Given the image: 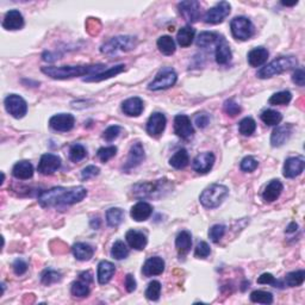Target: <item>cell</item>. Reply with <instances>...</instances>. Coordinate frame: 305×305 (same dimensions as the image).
Instances as JSON below:
<instances>
[{
  "mask_svg": "<svg viewBox=\"0 0 305 305\" xmlns=\"http://www.w3.org/2000/svg\"><path fill=\"white\" fill-rule=\"evenodd\" d=\"M120 131H122V128L118 125H111L106 130L104 131L103 134V138L107 142H112L115 138H117L119 136Z\"/></svg>",
  "mask_w": 305,
  "mask_h": 305,
  "instance_id": "obj_54",
  "label": "cell"
},
{
  "mask_svg": "<svg viewBox=\"0 0 305 305\" xmlns=\"http://www.w3.org/2000/svg\"><path fill=\"white\" fill-rule=\"evenodd\" d=\"M292 129L293 127L291 124L277 127L273 130L272 135H271V145H272V147H281L282 145H285L290 140V137H291Z\"/></svg>",
  "mask_w": 305,
  "mask_h": 305,
  "instance_id": "obj_19",
  "label": "cell"
},
{
  "mask_svg": "<svg viewBox=\"0 0 305 305\" xmlns=\"http://www.w3.org/2000/svg\"><path fill=\"white\" fill-rule=\"evenodd\" d=\"M124 217H125V213L119 208H111L106 211V222L112 228L118 227L124 221Z\"/></svg>",
  "mask_w": 305,
  "mask_h": 305,
  "instance_id": "obj_35",
  "label": "cell"
},
{
  "mask_svg": "<svg viewBox=\"0 0 305 305\" xmlns=\"http://www.w3.org/2000/svg\"><path fill=\"white\" fill-rule=\"evenodd\" d=\"M194 35H195V30L192 28V26L186 25L178 31V35H176V41H178L180 47L186 48L188 46H191L192 42H193Z\"/></svg>",
  "mask_w": 305,
  "mask_h": 305,
  "instance_id": "obj_33",
  "label": "cell"
},
{
  "mask_svg": "<svg viewBox=\"0 0 305 305\" xmlns=\"http://www.w3.org/2000/svg\"><path fill=\"white\" fill-rule=\"evenodd\" d=\"M231 11V6L228 2H221L217 5L211 7L204 16L205 23L208 24H220L229 16Z\"/></svg>",
  "mask_w": 305,
  "mask_h": 305,
  "instance_id": "obj_10",
  "label": "cell"
},
{
  "mask_svg": "<svg viewBox=\"0 0 305 305\" xmlns=\"http://www.w3.org/2000/svg\"><path fill=\"white\" fill-rule=\"evenodd\" d=\"M192 247V236L187 230L180 231L175 239V248L180 257H185Z\"/></svg>",
  "mask_w": 305,
  "mask_h": 305,
  "instance_id": "obj_28",
  "label": "cell"
},
{
  "mask_svg": "<svg viewBox=\"0 0 305 305\" xmlns=\"http://www.w3.org/2000/svg\"><path fill=\"white\" fill-rule=\"evenodd\" d=\"M86 155H87V152H86L85 147L81 145H73L69 149V159L73 161V163H79V161L84 160Z\"/></svg>",
  "mask_w": 305,
  "mask_h": 305,
  "instance_id": "obj_46",
  "label": "cell"
},
{
  "mask_svg": "<svg viewBox=\"0 0 305 305\" xmlns=\"http://www.w3.org/2000/svg\"><path fill=\"white\" fill-rule=\"evenodd\" d=\"M86 30H87L89 35H98L101 30L100 21L98 20V18H88V20L86 21Z\"/></svg>",
  "mask_w": 305,
  "mask_h": 305,
  "instance_id": "obj_53",
  "label": "cell"
},
{
  "mask_svg": "<svg viewBox=\"0 0 305 305\" xmlns=\"http://www.w3.org/2000/svg\"><path fill=\"white\" fill-rule=\"evenodd\" d=\"M260 118H261V120L266 124V125L276 127L281 122L282 116L280 112H278L276 110H271L270 109V110L263 111L261 116H260Z\"/></svg>",
  "mask_w": 305,
  "mask_h": 305,
  "instance_id": "obj_39",
  "label": "cell"
},
{
  "mask_svg": "<svg viewBox=\"0 0 305 305\" xmlns=\"http://www.w3.org/2000/svg\"><path fill=\"white\" fill-rule=\"evenodd\" d=\"M305 280V272L303 270L295 271V272H290L285 277V284L289 288H297L300 286Z\"/></svg>",
  "mask_w": 305,
  "mask_h": 305,
  "instance_id": "obj_40",
  "label": "cell"
},
{
  "mask_svg": "<svg viewBox=\"0 0 305 305\" xmlns=\"http://www.w3.org/2000/svg\"><path fill=\"white\" fill-rule=\"evenodd\" d=\"M176 80H178V75H176L175 70L171 68V67H165V68L159 70L155 79L148 85V88L150 91L167 89L172 87V86H174Z\"/></svg>",
  "mask_w": 305,
  "mask_h": 305,
  "instance_id": "obj_7",
  "label": "cell"
},
{
  "mask_svg": "<svg viewBox=\"0 0 305 305\" xmlns=\"http://www.w3.org/2000/svg\"><path fill=\"white\" fill-rule=\"evenodd\" d=\"M190 163V157L186 149H179L171 159H169V165L175 169H183Z\"/></svg>",
  "mask_w": 305,
  "mask_h": 305,
  "instance_id": "obj_34",
  "label": "cell"
},
{
  "mask_svg": "<svg viewBox=\"0 0 305 305\" xmlns=\"http://www.w3.org/2000/svg\"><path fill=\"white\" fill-rule=\"evenodd\" d=\"M174 133L176 136L187 140L193 136L194 129L192 127L191 119L186 115H178L174 118Z\"/></svg>",
  "mask_w": 305,
  "mask_h": 305,
  "instance_id": "obj_15",
  "label": "cell"
},
{
  "mask_svg": "<svg viewBox=\"0 0 305 305\" xmlns=\"http://www.w3.org/2000/svg\"><path fill=\"white\" fill-rule=\"evenodd\" d=\"M125 289L128 292H134L136 290V280L131 274H127L125 277Z\"/></svg>",
  "mask_w": 305,
  "mask_h": 305,
  "instance_id": "obj_60",
  "label": "cell"
},
{
  "mask_svg": "<svg viewBox=\"0 0 305 305\" xmlns=\"http://www.w3.org/2000/svg\"><path fill=\"white\" fill-rule=\"evenodd\" d=\"M100 169L97 167V166H87V167L82 169L81 172V179L82 180H88L91 178H94L99 174Z\"/></svg>",
  "mask_w": 305,
  "mask_h": 305,
  "instance_id": "obj_56",
  "label": "cell"
},
{
  "mask_svg": "<svg viewBox=\"0 0 305 305\" xmlns=\"http://www.w3.org/2000/svg\"><path fill=\"white\" fill-rule=\"evenodd\" d=\"M223 110L227 115L231 116V117H235L239 114H241V106L239 104L236 103L234 99H228L224 101V105H223Z\"/></svg>",
  "mask_w": 305,
  "mask_h": 305,
  "instance_id": "obj_50",
  "label": "cell"
},
{
  "mask_svg": "<svg viewBox=\"0 0 305 305\" xmlns=\"http://www.w3.org/2000/svg\"><path fill=\"white\" fill-rule=\"evenodd\" d=\"M125 69V66L124 65H117L115 67H111V68L106 69L103 73H97V74H93V75H88L87 78L84 79L85 82H99V81H103V80H106V79H110L112 77H116V75H118L122 73V71Z\"/></svg>",
  "mask_w": 305,
  "mask_h": 305,
  "instance_id": "obj_29",
  "label": "cell"
},
{
  "mask_svg": "<svg viewBox=\"0 0 305 305\" xmlns=\"http://www.w3.org/2000/svg\"><path fill=\"white\" fill-rule=\"evenodd\" d=\"M304 166H305V163L302 157H289L284 164V171H282V174H284L285 178L288 179L296 178V176L302 174L304 171Z\"/></svg>",
  "mask_w": 305,
  "mask_h": 305,
  "instance_id": "obj_18",
  "label": "cell"
},
{
  "mask_svg": "<svg viewBox=\"0 0 305 305\" xmlns=\"http://www.w3.org/2000/svg\"><path fill=\"white\" fill-rule=\"evenodd\" d=\"M105 66L101 65H82V66H47L42 67V73H44L51 79L55 80H66L77 77H84V75H93L100 73L101 69H104Z\"/></svg>",
  "mask_w": 305,
  "mask_h": 305,
  "instance_id": "obj_2",
  "label": "cell"
},
{
  "mask_svg": "<svg viewBox=\"0 0 305 305\" xmlns=\"http://www.w3.org/2000/svg\"><path fill=\"white\" fill-rule=\"evenodd\" d=\"M157 48L164 55H172L175 52V42L171 36H161L157 40Z\"/></svg>",
  "mask_w": 305,
  "mask_h": 305,
  "instance_id": "obj_37",
  "label": "cell"
},
{
  "mask_svg": "<svg viewBox=\"0 0 305 305\" xmlns=\"http://www.w3.org/2000/svg\"><path fill=\"white\" fill-rule=\"evenodd\" d=\"M216 62L218 65H227V63L231 60V49L227 40L224 39L223 36H221V39L218 40L216 43Z\"/></svg>",
  "mask_w": 305,
  "mask_h": 305,
  "instance_id": "obj_23",
  "label": "cell"
},
{
  "mask_svg": "<svg viewBox=\"0 0 305 305\" xmlns=\"http://www.w3.org/2000/svg\"><path fill=\"white\" fill-rule=\"evenodd\" d=\"M125 240L130 248H134L136 250H143L147 246V236L142 231L134 230L131 229L125 234Z\"/></svg>",
  "mask_w": 305,
  "mask_h": 305,
  "instance_id": "obj_27",
  "label": "cell"
},
{
  "mask_svg": "<svg viewBox=\"0 0 305 305\" xmlns=\"http://www.w3.org/2000/svg\"><path fill=\"white\" fill-rule=\"evenodd\" d=\"M61 167V159L55 154H44L39 163V172L43 175H51Z\"/></svg>",
  "mask_w": 305,
  "mask_h": 305,
  "instance_id": "obj_14",
  "label": "cell"
},
{
  "mask_svg": "<svg viewBox=\"0 0 305 305\" xmlns=\"http://www.w3.org/2000/svg\"><path fill=\"white\" fill-rule=\"evenodd\" d=\"M145 105H143V100L138 97H133L129 99L124 100L122 103V111L124 115L129 116V117H137L142 114Z\"/></svg>",
  "mask_w": 305,
  "mask_h": 305,
  "instance_id": "obj_21",
  "label": "cell"
},
{
  "mask_svg": "<svg viewBox=\"0 0 305 305\" xmlns=\"http://www.w3.org/2000/svg\"><path fill=\"white\" fill-rule=\"evenodd\" d=\"M221 36L222 35H218L216 32H202L197 39V46L201 48H208L210 46H212V44H216L218 42V40L221 39Z\"/></svg>",
  "mask_w": 305,
  "mask_h": 305,
  "instance_id": "obj_38",
  "label": "cell"
},
{
  "mask_svg": "<svg viewBox=\"0 0 305 305\" xmlns=\"http://www.w3.org/2000/svg\"><path fill=\"white\" fill-rule=\"evenodd\" d=\"M281 4H282V5H284V6H295L296 4H297V2H295V3H284V2H282Z\"/></svg>",
  "mask_w": 305,
  "mask_h": 305,
  "instance_id": "obj_63",
  "label": "cell"
},
{
  "mask_svg": "<svg viewBox=\"0 0 305 305\" xmlns=\"http://www.w3.org/2000/svg\"><path fill=\"white\" fill-rule=\"evenodd\" d=\"M292 81L298 86H304L305 84V73L303 68H298L293 71L292 74Z\"/></svg>",
  "mask_w": 305,
  "mask_h": 305,
  "instance_id": "obj_59",
  "label": "cell"
},
{
  "mask_svg": "<svg viewBox=\"0 0 305 305\" xmlns=\"http://www.w3.org/2000/svg\"><path fill=\"white\" fill-rule=\"evenodd\" d=\"M173 185L168 180H156L150 183H140L133 187L135 198H157L163 197L165 192H168Z\"/></svg>",
  "mask_w": 305,
  "mask_h": 305,
  "instance_id": "obj_3",
  "label": "cell"
},
{
  "mask_svg": "<svg viewBox=\"0 0 305 305\" xmlns=\"http://www.w3.org/2000/svg\"><path fill=\"white\" fill-rule=\"evenodd\" d=\"M71 252H73L75 259L79 260V261H88V260L92 259L94 254L93 247L84 242L75 243L73 248H71Z\"/></svg>",
  "mask_w": 305,
  "mask_h": 305,
  "instance_id": "obj_32",
  "label": "cell"
},
{
  "mask_svg": "<svg viewBox=\"0 0 305 305\" xmlns=\"http://www.w3.org/2000/svg\"><path fill=\"white\" fill-rule=\"evenodd\" d=\"M268 56H270V52L266 48L263 47L254 48L253 50L248 52V63H249L252 67H260L267 61Z\"/></svg>",
  "mask_w": 305,
  "mask_h": 305,
  "instance_id": "obj_30",
  "label": "cell"
},
{
  "mask_svg": "<svg viewBox=\"0 0 305 305\" xmlns=\"http://www.w3.org/2000/svg\"><path fill=\"white\" fill-rule=\"evenodd\" d=\"M255 130H257V123L253 118L246 117L239 123V131L243 136H250L255 133Z\"/></svg>",
  "mask_w": 305,
  "mask_h": 305,
  "instance_id": "obj_41",
  "label": "cell"
},
{
  "mask_svg": "<svg viewBox=\"0 0 305 305\" xmlns=\"http://www.w3.org/2000/svg\"><path fill=\"white\" fill-rule=\"evenodd\" d=\"M24 26V17L18 10H10L3 21V28L6 30H20Z\"/></svg>",
  "mask_w": 305,
  "mask_h": 305,
  "instance_id": "obj_22",
  "label": "cell"
},
{
  "mask_svg": "<svg viewBox=\"0 0 305 305\" xmlns=\"http://www.w3.org/2000/svg\"><path fill=\"white\" fill-rule=\"evenodd\" d=\"M297 229H298V224L293 222V223H291L288 228H286V232H288V234H292V232L297 231Z\"/></svg>",
  "mask_w": 305,
  "mask_h": 305,
  "instance_id": "obj_61",
  "label": "cell"
},
{
  "mask_svg": "<svg viewBox=\"0 0 305 305\" xmlns=\"http://www.w3.org/2000/svg\"><path fill=\"white\" fill-rule=\"evenodd\" d=\"M71 295L74 297H79V298H84L89 295V282H87L81 278H79V280L74 281L71 284Z\"/></svg>",
  "mask_w": 305,
  "mask_h": 305,
  "instance_id": "obj_36",
  "label": "cell"
},
{
  "mask_svg": "<svg viewBox=\"0 0 305 305\" xmlns=\"http://www.w3.org/2000/svg\"><path fill=\"white\" fill-rule=\"evenodd\" d=\"M259 284H266V285H273L274 288H281V282L278 281L271 273H263L258 278Z\"/></svg>",
  "mask_w": 305,
  "mask_h": 305,
  "instance_id": "obj_55",
  "label": "cell"
},
{
  "mask_svg": "<svg viewBox=\"0 0 305 305\" xmlns=\"http://www.w3.org/2000/svg\"><path fill=\"white\" fill-rule=\"evenodd\" d=\"M230 29L232 36L240 41L249 40L255 32L253 23L246 17H235L230 23Z\"/></svg>",
  "mask_w": 305,
  "mask_h": 305,
  "instance_id": "obj_8",
  "label": "cell"
},
{
  "mask_svg": "<svg viewBox=\"0 0 305 305\" xmlns=\"http://www.w3.org/2000/svg\"><path fill=\"white\" fill-rule=\"evenodd\" d=\"M228 194L229 190L227 186L221 185V184H212L202 192L199 201L206 209H216L224 202Z\"/></svg>",
  "mask_w": 305,
  "mask_h": 305,
  "instance_id": "obj_6",
  "label": "cell"
},
{
  "mask_svg": "<svg viewBox=\"0 0 305 305\" xmlns=\"http://www.w3.org/2000/svg\"><path fill=\"white\" fill-rule=\"evenodd\" d=\"M250 300L253 303L272 304L273 303V295L271 292L257 290V291H253L250 293Z\"/></svg>",
  "mask_w": 305,
  "mask_h": 305,
  "instance_id": "obj_43",
  "label": "cell"
},
{
  "mask_svg": "<svg viewBox=\"0 0 305 305\" xmlns=\"http://www.w3.org/2000/svg\"><path fill=\"white\" fill-rule=\"evenodd\" d=\"M91 227H92L93 229H98V228L100 227V221H99V218H96V222H94V220L91 221Z\"/></svg>",
  "mask_w": 305,
  "mask_h": 305,
  "instance_id": "obj_62",
  "label": "cell"
},
{
  "mask_svg": "<svg viewBox=\"0 0 305 305\" xmlns=\"http://www.w3.org/2000/svg\"><path fill=\"white\" fill-rule=\"evenodd\" d=\"M258 166H259V163L254 159L253 156H246L244 159H242V161H241L240 167L243 172L252 173L258 168Z\"/></svg>",
  "mask_w": 305,
  "mask_h": 305,
  "instance_id": "obj_51",
  "label": "cell"
},
{
  "mask_svg": "<svg viewBox=\"0 0 305 305\" xmlns=\"http://www.w3.org/2000/svg\"><path fill=\"white\" fill-rule=\"evenodd\" d=\"M61 273L58 272V271H52V270H47L44 271L42 277H41V281H42V284L44 285H51V284H55V282H58L61 280Z\"/></svg>",
  "mask_w": 305,
  "mask_h": 305,
  "instance_id": "obj_47",
  "label": "cell"
},
{
  "mask_svg": "<svg viewBox=\"0 0 305 305\" xmlns=\"http://www.w3.org/2000/svg\"><path fill=\"white\" fill-rule=\"evenodd\" d=\"M75 118L73 115L70 114H59L52 116L49 119V125L52 130L60 131V133H67L70 131L74 128Z\"/></svg>",
  "mask_w": 305,
  "mask_h": 305,
  "instance_id": "obj_13",
  "label": "cell"
},
{
  "mask_svg": "<svg viewBox=\"0 0 305 305\" xmlns=\"http://www.w3.org/2000/svg\"><path fill=\"white\" fill-rule=\"evenodd\" d=\"M116 154H117V148L115 146L111 147H103V148H99L97 152V156L99 157L101 163H107L109 160L112 159Z\"/></svg>",
  "mask_w": 305,
  "mask_h": 305,
  "instance_id": "obj_48",
  "label": "cell"
},
{
  "mask_svg": "<svg viewBox=\"0 0 305 305\" xmlns=\"http://www.w3.org/2000/svg\"><path fill=\"white\" fill-rule=\"evenodd\" d=\"M87 195L84 186L52 187L39 195V203L43 208H61L80 203Z\"/></svg>",
  "mask_w": 305,
  "mask_h": 305,
  "instance_id": "obj_1",
  "label": "cell"
},
{
  "mask_svg": "<svg viewBox=\"0 0 305 305\" xmlns=\"http://www.w3.org/2000/svg\"><path fill=\"white\" fill-rule=\"evenodd\" d=\"M224 234H225V227L222 224H214L210 228L209 230V237L214 243L220 242L222 237L224 236Z\"/></svg>",
  "mask_w": 305,
  "mask_h": 305,
  "instance_id": "obj_49",
  "label": "cell"
},
{
  "mask_svg": "<svg viewBox=\"0 0 305 305\" xmlns=\"http://www.w3.org/2000/svg\"><path fill=\"white\" fill-rule=\"evenodd\" d=\"M153 213V206L147 202H138L131 208L130 216L134 221L143 222L147 221L152 216Z\"/></svg>",
  "mask_w": 305,
  "mask_h": 305,
  "instance_id": "obj_25",
  "label": "cell"
},
{
  "mask_svg": "<svg viewBox=\"0 0 305 305\" xmlns=\"http://www.w3.org/2000/svg\"><path fill=\"white\" fill-rule=\"evenodd\" d=\"M165 271V261L160 257H153L149 258L145 262L142 267V273L146 277H153V276H160Z\"/></svg>",
  "mask_w": 305,
  "mask_h": 305,
  "instance_id": "obj_20",
  "label": "cell"
},
{
  "mask_svg": "<svg viewBox=\"0 0 305 305\" xmlns=\"http://www.w3.org/2000/svg\"><path fill=\"white\" fill-rule=\"evenodd\" d=\"M115 273H116V267L114 263L110 261H106V260L100 261L99 265H98V273H97L98 282H99L100 285L107 284V282L112 279V277L115 276Z\"/></svg>",
  "mask_w": 305,
  "mask_h": 305,
  "instance_id": "obj_26",
  "label": "cell"
},
{
  "mask_svg": "<svg viewBox=\"0 0 305 305\" xmlns=\"http://www.w3.org/2000/svg\"><path fill=\"white\" fill-rule=\"evenodd\" d=\"M112 258L116 260H123L129 255V248L123 241H116L111 249Z\"/></svg>",
  "mask_w": 305,
  "mask_h": 305,
  "instance_id": "obj_42",
  "label": "cell"
},
{
  "mask_svg": "<svg viewBox=\"0 0 305 305\" xmlns=\"http://www.w3.org/2000/svg\"><path fill=\"white\" fill-rule=\"evenodd\" d=\"M137 41L133 36H116L112 37L100 47L101 54L106 56H116L119 52H127L135 49Z\"/></svg>",
  "mask_w": 305,
  "mask_h": 305,
  "instance_id": "obj_5",
  "label": "cell"
},
{
  "mask_svg": "<svg viewBox=\"0 0 305 305\" xmlns=\"http://www.w3.org/2000/svg\"><path fill=\"white\" fill-rule=\"evenodd\" d=\"M214 160H216V157H214L212 153H201L194 157L193 163H192V167L199 174H205V173L211 171V168L214 165Z\"/></svg>",
  "mask_w": 305,
  "mask_h": 305,
  "instance_id": "obj_16",
  "label": "cell"
},
{
  "mask_svg": "<svg viewBox=\"0 0 305 305\" xmlns=\"http://www.w3.org/2000/svg\"><path fill=\"white\" fill-rule=\"evenodd\" d=\"M282 190H284V186H282L280 180H271L262 192V199L266 203H273L280 197Z\"/></svg>",
  "mask_w": 305,
  "mask_h": 305,
  "instance_id": "obj_24",
  "label": "cell"
},
{
  "mask_svg": "<svg viewBox=\"0 0 305 305\" xmlns=\"http://www.w3.org/2000/svg\"><path fill=\"white\" fill-rule=\"evenodd\" d=\"M13 271L17 276H22V274H24L26 271H28V263H26L24 260L17 259L16 261L13 262Z\"/></svg>",
  "mask_w": 305,
  "mask_h": 305,
  "instance_id": "obj_58",
  "label": "cell"
},
{
  "mask_svg": "<svg viewBox=\"0 0 305 305\" xmlns=\"http://www.w3.org/2000/svg\"><path fill=\"white\" fill-rule=\"evenodd\" d=\"M210 253H211V248H210L208 243L204 242V241H202V242H199L197 244V247H195L194 257L198 259H205L209 257Z\"/></svg>",
  "mask_w": 305,
  "mask_h": 305,
  "instance_id": "obj_52",
  "label": "cell"
},
{
  "mask_svg": "<svg viewBox=\"0 0 305 305\" xmlns=\"http://www.w3.org/2000/svg\"><path fill=\"white\" fill-rule=\"evenodd\" d=\"M297 65H298V61L295 56H280L270 62L268 65L262 67L261 69H259L258 77L260 79H270L274 75H279L284 71L296 68Z\"/></svg>",
  "mask_w": 305,
  "mask_h": 305,
  "instance_id": "obj_4",
  "label": "cell"
},
{
  "mask_svg": "<svg viewBox=\"0 0 305 305\" xmlns=\"http://www.w3.org/2000/svg\"><path fill=\"white\" fill-rule=\"evenodd\" d=\"M179 12L187 23H195L201 17V4L195 0H186L178 4Z\"/></svg>",
  "mask_w": 305,
  "mask_h": 305,
  "instance_id": "obj_11",
  "label": "cell"
},
{
  "mask_svg": "<svg viewBox=\"0 0 305 305\" xmlns=\"http://www.w3.org/2000/svg\"><path fill=\"white\" fill-rule=\"evenodd\" d=\"M194 123L197 124L198 128L201 129H204V128L208 127V124L210 123V117L206 112H201V114H197L194 117Z\"/></svg>",
  "mask_w": 305,
  "mask_h": 305,
  "instance_id": "obj_57",
  "label": "cell"
},
{
  "mask_svg": "<svg viewBox=\"0 0 305 305\" xmlns=\"http://www.w3.org/2000/svg\"><path fill=\"white\" fill-rule=\"evenodd\" d=\"M145 159H146V154H145V148H143L142 143L140 142L134 143L129 150V155H128L125 164L123 166V171L129 172L133 168H136L137 166H140L143 163V160Z\"/></svg>",
  "mask_w": 305,
  "mask_h": 305,
  "instance_id": "obj_12",
  "label": "cell"
},
{
  "mask_svg": "<svg viewBox=\"0 0 305 305\" xmlns=\"http://www.w3.org/2000/svg\"><path fill=\"white\" fill-rule=\"evenodd\" d=\"M292 99V94L290 91H281L278 93H274L270 98L271 105H288Z\"/></svg>",
  "mask_w": 305,
  "mask_h": 305,
  "instance_id": "obj_45",
  "label": "cell"
},
{
  "mask_svg": "<svg viewBox=\"0 0 305 305\" xmlns=\"http://www.w3.org/2000/svg\"><path fill=\"white\" fill-rule=\"evenodd\" d=\"M166 123H167V119H166L164 114L154 112L147 122V133L153 137H159L165 131Z\"/></svg>",
  "mask_w": 305,
  "mask_h": 305,
  "instance_id": "obj_17",
  "label": "cell"
},
{
  "mask_svg": "<svg viewBox=\"0 0 305 305\" xmlns=\"http://www.w3.org/2000/svg\"><path fill=\"white\" fill-rule=\"evenodd\" d=\"M160 295H161L160 281H157V280L150 281L148 288H147V290H146L147 299L153 300V302H156V300H159Z\"/></svg>",
  "mask_w": 305,
  "mask_h": 305,
  "instance_id": "obj_44",
  "label": "cell"
},
{
  "mask_svg": "<svg viewBox=\"0 0 305 305\" xmlns=\"http://www.w3.org/2000/svg\"><path fill=\"white\" fill-rule=\"evenodd\" d=\"M12 174L14 178L20 179V180L30 179L33 175V167H32L31 163H29V161H26V160L17 163L13 166Z\"/></svg>",
  "mask_w": 305,
  "mask_h": 305,
  "instance_id": "obj_31",
  "label": "cell"
},
{
  "mask_svg": "<svg viewBox=\"0 0 305 305\" xmlns=\"http://www.w3.org/2000/svg\"><path fill=\"white\" fill-rule=\"evenodd\" d=\"M6 111L12 116V117L20 119L23 118L28 112V104L26 101L18 94H10L4 100Z\"/></svg>",
  "mask_w": 305,
  "mask_h": 305,
  "instance_id": "obj_9",
  "label": "cell"
}]
</instances>
